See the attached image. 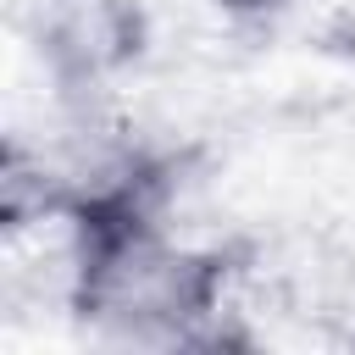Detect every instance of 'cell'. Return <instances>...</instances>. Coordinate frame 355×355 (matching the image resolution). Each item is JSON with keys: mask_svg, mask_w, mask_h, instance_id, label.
I'll list each match as a JSON object with an SVG mask.
<instances>
[{"mask_svg": "<svg viewBox=\"0 0 355 355\" xmlns=\"http://www.w3.org/2000/svg\"><path fill=\"white\" fill-rule=\"evenodd\" d=\"M33 44L61 83H94L139 55L133 0H33Z\"/></svg>", "mask_w": 355, "mask_h": 355, "instance_id": "cell-1", "label": "cell"}]
</instances>
